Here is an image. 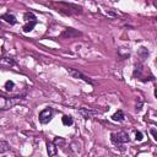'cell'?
Returning <instances> with one entry per match:
<instances>
[{
    "instance_id": "cell-1",
    "label": "cell",
    "mask_w": 157,
    "mask_h": 157,
    "mask_svg": "<svg viewBox=\"0 0 157 157\" xmlns=\"http://www.w3.org/2000/svg\"><path fill=\"white\" fill-rule=\"evenodd\" d=\"M55 6H58L56 11L65 13V15H72V13H78L81 12V7L72 5V4H67V2H55Z\"/></svg>"
},
{
    "instance_id": "cell-2",
    "label": "cell",
    "mask_w": 157,
    "mask_h": 157,
    "mask_svg": "<svg viewBox=\"0 0 157 157\" xmlns=\"http://www.w3.org/2000/svg\"><path fill=\"white\" fill-rule=\"evenodd\" d=\"M110 140H112V142H113L115 146L120 147V150H124L123 145H124L125 142H129V135H128L125 131L113 132V134L110 135Z\"/></svg>"
},
{
    "instance_id": "cell-3",
    "label": "cell",
    "mask_w": 157,
    "mask_h": 157,
    "mask_svg": "<svg viewBox=\"0 0 157 157\" xmlns=\"http://www.w3.org/2000/svg\"><path fill=\"white\" fill-rule=\"evenodd\" d=\"M21 101H22L21 97H12V98L0 97V110H6V109L13 107L15 104H17Z\"/></svg>"
},
{
    "instance_id": "cell-4",
    "label": "cell",
    "mask_w": 157,
    "mask_h": 157,
    "mask_svg": "<svg viewBox=\"0 0 157 157\" xmlns=\"http://www.w3.org/2000/svg\"><path fill=\"white\" fill-rule=\"evenodd\" d=\"M67 72H69V75L72 76L74 78H81V80H83L85 82H87V83H90V85H93V83H94L90 77H87L86 75H83V74H82L81 71H78L77 69L69 67V69H67Z\"/></svg>"
},
{
    "instance_id": "cell-5",
    "label": "cell",
    "mask_w": 157,
    "mask_h": 157,
    "mask_svg": "<svg viewBox=\"0 0 157 157\" xmlns=\"http://www.w3.org/2000/svg\"><path fill=\"white\" fill-rule=\"evenodd\" d=\"M52 117H53V110L50 108H45L39 113V121L42 124H47L50 121Z\"/></svg>"
},
{
    "instance_id": "cell-6",
    "label": "cell",
    "mask_w": 157,
    "mask_h": 157,
    "mask_svg": "<svg viewBox=\"0 0 157 157\" xmlns=\"http://www.w3.org/2000/svg\"><path fill=\"white\" fill-rule=\"evenodd\" d=\"M81 36V32L74 29V28H66L63 33H61V37L63 38H74V37H78Z\"/></svg>"
},
{
    "instance_id": "cell-7",
    "label": "cell",
    "mask_w": 157,
    "mask_h": 157,
    "mask_svg": "<svg viewBox=\"0 0 157 157\" xmlns=\"http://www.w3.org/2000/svg\"><path fill=\"white\" fill-rule=\"evenodd\" d=\"M78 113H80L83 118H86V119L92 118L93 115H96V114H97V112H96V110H92V109H88V108H80V109H78Z\"/></svg>"
},
{
    "instance_id": "cell-8",
    "label": "cell",
    "mask_w": 157,
    "mask_h": 157,
    "mask_svg": "<svg viewBox=\"0 0 157 157\" xmlns=\"http://www.w3.org/2000/svg\"><path fill=\"white\" fill-rule=\"evenodd\" d=\"M1 18H2V20H4L5 22L10 23V25H15V23L17 22L16 17H15L13 15H11V13H4V15L1 16Z\"/></svg>"
},
{
    "instance_id": "cell-9",
    "label": "cell",
    "mask_w": 157,
    "mask_h": 157,
    "mask_svg": "<svg viewBox=\"0 0 157 157\" xmlns=\"http://www.w3.org/2000/svg\"><path fill=\"white\" fill-rule=\"evenodd\" d=\"M47 151L49 153V156H55L58 153V150H56V146L54 142H48L47 144Z\"/></svg>"
},
{
    "instance_id": "cell-10",
    "label": "cell",
    "mask_w": 157,
    "mask_h": 157,
    "mask_svg": "<svg viewBox=\"0 0 157 157\" xmlns=\"http://www.w3.org/2000/svg\"><path fill=\"white\" fill-rule=\"evenodd\" d=\"M124 113H123V110H117L113 115H112V119L114 120V121H121V120H124Z\"/></svg>"
},
{
    "instance_id": "cell-11",
    "label": "cell",
    "mask_w": 157,
    "mask_h": 157,
    "mask_svg": "<svg viewBox=\"0 0 157 157\" xmlns=\"http://www.w3.org/2000/svg\"><path fill=\"white\" fill-rule=\"evenodd\" d=\"M37 25V21H28L25 26H23V32H31L32 29H33V27Z\"/></svg>"
},
{
    "instance_id": "cell-12",
    "label": "cell",
    "mask_w": 157,
    "mask_h": 157,
    "mask_svg": "<svg viewBox=\"0 0 157 157\" xmlns=\"http://www.w3.org/2000/svg\"><path fill=\"white\" fill-rule=\"evenodd\" d=\"M61 121H63V124H64L65 126L72 125V123H74V120H72V118H71L70 115H64V117L61 118Z\"/></svg>"
},
{
    "instance_id": "cell-13",
    "label": "cell",
    "mask_w": 157,
    "mask_h": 157,
    "mask_svg": "<svg viewBox=\"0 0 157 157\" xmlns=\"http://www.w3.org/2000/svg\"><path fill=\"white\" fill-rule=\"evenodd\" d=\"M10 150V145L6 141H0V153H4Z\"/></svg>"
},
{
    "instance_id": "cell-14",
    "label": "cell",
    "mask_w": 157,
    "mask_h": 157,
    "mask_svg": "<svg viewBox=\"0 0 157 157\" xmlns=\"http://www.w3.org/2000/svg\"><path fill=\"white\" fill-rule=\"evenodd\" d=\"M23 18L28 22V21H36V16H34V13L33 12H26L25 15H23Z\"/></svg>"
},
{
    "instance_id": "cell-15",
    "label": "cell",
    "mask_w": 157,
    "mask_h": 157,
    "mask_svg": "<svg viewBox=\"0 0 157 157\" xmlns=\"http://www.w3.org/2000/svg\"><path fill=\"white\" fill-rule=\"evenodd\" d=\"M13 87H15V83H13V81H6L5 82V88L7 90V91H12L13 90Z\"/></svg>"
},
{
    "instance_id": "cell-16",
    "label": "cell",
    "mask_w": 157,
    "mask_h": 157,
    "mask_svg": "<svg viewBox=\"0 0 157 157\" xmlns=\"http://www.w3.org/2000/svg\"><path fill=\"white\" fill-rule=\"evenodd\" d=\"M54 144H55V146L58 147V145H64V144H65V140L61 139V137H56V139L54 140Z\"/></svg>"
},
{
    "instance_id": "cell-17",
    "label": "cell",
    "mask_w": 157,
    "mask_h": 157,
    "mask_svg": "<svg viewBox=\"0 0 157 157\" xmlns=\"http://www.w3.org/2000/svg\"><path fill=\"white\" fill-rule=\"evenodd\" d=\"M135 139H136V141H141V140L144 139V135H142V132H140V131H136V132H135Z\"/></svg>"
},
{
    "instance_id": "cell-18",
    "label": "cell",
    "mask_w": 157,
    "mask_h": 157,
    "mask_svg": "<svg viewBox=\"0 0 157 157\" xmlns=\"http://www.w3.org/2000/svg\"><path fill=\"white\" fill-rule=\"evenodd\" d=\"M151 134H152V135H153V137L157 140V134H156V130H155V129H151Z\"/></svg>"
}]
</instances>
